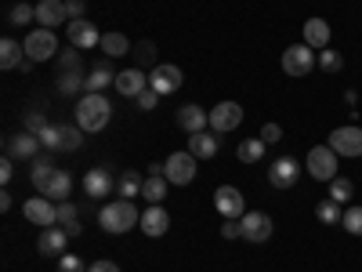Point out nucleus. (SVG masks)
<instances>
[{
  "instance_id": "1",
  "label": "nucleus",
  "mask_w": 362,
  "mask_h": 272,
  "mask_svg": "<svg viewBox=\"0 0 362 272\" xmlns=\"http://www.w3.org/2000/svg\"><path fill=\"white\" fill-rule=\"evenodd\" d=\"M112 120V102L105 95H83L80 106H76V128L87 131V135H98L109 128Z\"/></svg>"
},
{
  "instance_id": "2",
  "label": "nucleus",
  "mask_w": 362,
  "mask_h": 272,
  "mask_svg": "<svg viewBox=\"0 0 362 272\" xmlns=\"http://www.w3.org/2000/svg\"><path fill=\"white\" fill-rule=\"evenodd\" d=\"M98 222H102L105 232L124 236V232H131L134 225H141V215H138L134 200H109V203L98 210Z\"/></svg>"
},
{
  "instance_id": "3",
  "label": "nucleus",
  "mask_w": 362,
  "mask_h": 272,
  "mask_svg": "<svg viewBox=\"0 0 362 272\" xmlns=\"http://www.w3.org/2000/svg\"><path fill=\"white\" fill-rule=\"evenodd\" d=\"M40 142H44V149H51V153H76V149L83 145L80 128H73V124H47L40 131Z\"/></svg>"
},
{
  "instance_id": "4",
  "label": "nucleus",
  "mask_w": 362,
  "mask_h": 272,
  "mask_svg": "<svg viewBox=\"0 0 362 272\" xmlns=\"http://www.w3.org/2000/svg\"><path fill=\"white\" fill-rule=\"evenodd\" d=\"M315 66H319V55H315V47H308V44H293V47L283 51V73L293 76V80L308 76Z\"/></svg>"
},
{
  "instance_id": "5",
  "label": "nucleus",
  "mask_w": 362,
  "mask_h": 272,
  "mask_svg": "<svg viewBox=\"0 0 362 272\" xmlns=\"http://www.w3.org/2000/svg\"><path fill=\"white\" fill-rule=\"evenodd\" d=\"M25 58L29 62H47V58H54L58 55V37H54V29H29L25 33Z\"/></svg>"
},
{
  "instance_id": "6",
  "label": "nucleus",
  "mask_w": 362,
  "mask_h": 272,
  "mask_svg": "<svg viewBox=\"0 0 362 272\" xmlns=\"http://www.w3.org/2000/svg\"><path fill=\"white\" fill-rule=\"evenodd\" d=\"M308 174L315 181H334L337 178V153L329 145H312L308 153Z\"/></svg>"
},
{
  "instance_id": "7",
  "label": "nucleus",
  "mask_w": 362,
  "mask_h": 272,
  "mask_svg": "<svg viewBox=\"0 0 362 272\" xmlns=\"http://www.w3.org/2000/svg\"><path fill=\"white\" fill-rule=\"evenodd\" d=\"M329 149L337 157H362V128H355V124L334 128L329 131Z\"/></svg>"
},
{
  "instance_id": "8",
  "label": "nucleus",
  "mask_w": 362,
  "mask_h": 272,
  "mask_svg": "<svg viewBox=\"0 0 362 272\" xmlns=\"http://www.w3.org/2000/svg\"><path fill=\"white\" fill-rule=\"evenodd\" d=\"M243 124V106L239 102H218L210 109V131L214 135H225V131H235Z\"/></svg>"
},
{
  "instance_id": "9",
  "label": "nucleus",
  "mask_w": 362,
  "mask_h": 272,
  "mask_svg": "<svg viewBox=\"0 0 362 272\" xmlns=\"http://www.w3.org/2000/svg\"><path fill=\"white\" fill-rule=\"evenodd\" d=\"M163 178L170 181V186H189V181L196 178V157L189 153V149H185V153H170Z\"/></svg>"
},
{
  "instance_id": "10",
  "label": "nucleus",
  "mask_w": 362,
  "mask_h": 272,
  "mask_svg": "<svg viewBox=\"0 0 362 272\" xmlns=\"http://www.w3.org/2000/svg\"><path fill=\"white\" fill-rule=\"evenodd\" d=\"M22 215L33 222V225L51 229V225H58V203L47 200V196H33V200H25V203H22Z\"/></svg>"
},
{
  "instance_id": "11",
  "label": "nucleus",
  "mask_w": 362,
  "mask_h": 272,
  "mask_svg": "<svg viewBox=\"0 0 362 272\" xmlns=\"http://www.w3.org/2000/svg\"><path fill=\"white\" fill-rule=\"evenodd\" d=\"M239 232H243L247 244H264V239L272 236V218L264 215V210H247V215L239 218Z\"/></svg>"
},
{
  "instance_id": "12",
  "label": "nucleus",
  "mask_w": 362,
  "mask_h": 272,
  "mask_svg": "<svg viewBox=\"0 0 362 272\" xmlns=\"http://www.w3.org/2000/svg\"><path fill=\"white\" fill-rule=\"evenodd\" d=\"M214 207H218L221 218H235V222L247 215V200H243V193H239L235 186H221L214 193Z\"/></svg>"
},
{
  "instance_id": "13",
  "label": "nucleus",
  "mask_w": 362,
  "mask_h": 272,
  "mask_svg": "<svg viewBox=\"0 0 362 272\" xmlns=\"http://www.w3.org/2000/svg\"><path fill=\"white\" fill-rule=\"evenodd\" d=\"M66 33H69V44L76 51H90V47H98L102 44V33L95 29V22H87V18H73L66 26Z\"/></svg>"
},
{
  "instance_id": "14",
  "label": "nucleus",
  "mask_w": 362,
  "mask_h": 272,
  "mask_svg": "<svg viewBox=\"0 0 362 272\" xmlns=\"http://www.w3.org/2000/svg\"><path fill=\"white\" fill-rule=\"evenodd\" d=\"M112 189H116V178H112L109 167H90V171L83 174V193H87L90 200H105Z\"/></svg>"
},
{
  "instance_id": "15",
  "label": "nucleus",
  "mask_w": 362,
  "mask_h": 272,
  "mask_svg": "<svg viewBox=\"0 0 362 272\" xmlns=\"http://www.w3.org/2000/svg\"><path fill=\"white\" fill-rule=\"evenodd\" d=\"M185 84V73H181L177 66H156L153 73H148V87L156 91V95H174V91Z\"/></svg>"
},
{
  "instance_id": "16",
  "label": "nucleus",
  "mask_w": 362,
  "mask_h": 272,
  "mask_svg": "<svg viewBox=\"0 0 362 272\" xmlns=\"http://www.w3.org/2000/svg\"><path fill=\"white\" fill-rule=\"evenodd\" d=\"M297 178H300V164H297L293 157H279L276 164L268 167V181H272L276 189H293Z\"/></svg>"
},
{
  "instance_id": "17",
  "label": "nucleus",
  "mask_w": 362,
  "mask_h": 272,
  "mask_svg": "<svg viewBox=\"0 0 362 272\" xmlns=\"http://www.w3.org/2000/svg\"><path fill=\"white\" fill-rule=\"evenodd\" d=\"M177 128L185 131V135H199V131L210 128V113H206L203 106H196V102L181 106V109H177Z\"/></svg>"
},
{
  "instance_id": "18",
  "label": "nucleus",
  "mask_w": 362,
  "mask_h": 272,
  "mask_svg": "<svg viewBox=\"0 0 362 272\" xmlns=\"http://www.w3.org/2000/svg\"><path fill=\"white\" fill-rule=\"evenodd\" d=\"M40 135H29V131H22V135H11L8 138V157L11 160H37V153H40Z\"/></svg>"
},
{
  "instance_id": "19",
  "label": "nucleus",
  "mask_w": 362,
  "mask_h": 272,
  "mask_svg": "<svg viewBox=\"0 0 362 272\" xmlns=\"http://www.w3.org/2000/svg\"><path fill=\"white\" fill-rule=\"evenodd\" d=\"M37 22L44 29H54V26H69V11H66V0H40L37 4Z\"/></svg>"
},
{
  "instance_id": "20",
  "label": "nucleus",
  "mask_w": 362,
  "mask_h": 272,
  "mask_svg": "<svg viewBox=\"0 0 362 272\" xmlns=\"http://www.w3.org/2000/svg\"><path fill=\"white\" fill-rule=\"evenodd\" d=\"M145 236H163L170 229V215L163 203H148V210H141V225H138Z\"/></svg>"
},
{
  "instance_id": "21",
  "label": "nucleus",
  "mask_w": 362,
  "mask_h": 272,
  "mask_svg": "<svg viewBox=\"0 0 362 272\" xmlns=\"http://www.w3.org/2000/svg\"><path fill=\"white\" fill-rule=\"evenodd\" d=\"M66 244H69V232H66V229H58V225H51V229L40 232L37 251L47 254V258H62V254H66Z\"/></svg>"
},
{
  "instance_id": "22",
  "label": "nucleus",
  "mask_w": 362,
  "mask_h": 272,
  "mask_svg": "<svg viewBox=\"0 0 362 272\" xmlns=\"http://www.w3.org/2000/svg\"><path fill=\"white\" fill-rule=\"evenodd\" d=\"M116 91H119V95H124V98H138L141 95V91L148 87V76L134 66V69H124V73H116V84H112Z\"/></svg>"
},
{
  "instance_id": "23",
  "label": "nucleus",
  "mask_w": 362,
  "mask_h": 272,
  "mask_svg": "<svg viewBox=\"0 0 362 272\" xmlns=\"http://www.w3.org/2000/svg\"><path fill=\"white\" fill-rule=\"evenodd\" d=\"M218 135L214 131H199V135H189V153L196 160H214L218 157Z\"/></svg>"
},
{
  "instance_id": "24",
  "label": "nucleus",
  "mask_w": 362,
  "mask_h": 272,
  "mask_svg": "<svg viewBox=\"0 0 362 272\" xmlns=\"http://www.w3.org/2000/svg\"><path fill=\"white\" fill-rule=\"evenodd\" d=\"M44 196H47V200H54V203H62V200H69V196H73V174H69L66 167H58V171H54V178L47 181V189H44Z\"/></svg>"
},
{
  "instance_id": "25",
  "label": "nucleus",
  "mask_w": 362,
  "mask_h": 272,
  "mask_svg": "<svg viewBox=\"0 0 362 272\" xmlns=\"http://www.w3.org/2000/svg\"><path fill=\"white\" fill-rule=\"evenodd\" d=\"M305 44L315 47V51L329 47V22L326 18H308L305 22Z\"/></svg>"
},
{
  "instance_id": "26",
  "label": "nucleus",
  "mask_w": 362,
  "mask_h": 272,
  "mask_svg": "<svg viewBox=\"0 0 362 272\" xmlns=\"http://www.w3.org/2000/svg\"><path fill=\"white\" fill-rule=\"evenodd\" d=\"M141 186H145V178H141L138 171H119V174H116V196H119V200L141 196Z\"/></svg>"
},
{
  "instance_id": "27",
  "label": "nucleus",
  "mask_w": 362,
  "mask_h": 272,
  "mask_svg": "<svg viewBox=\"0 0 362 272\" xmlns=\"http://www.w3.org/2000/svg\"><path fill=\"white\" fill-rule=\"evenodd\" d=\"M22 55H25V44L4 37V40H0V69H18L22 66Z\"/></svg>"
},
{
  "instance_id": "28",
  "label": "nucleus",
  "mask_w": 362,
  "mask_h": 272,
  "mask_svg": "<svg viewBox=\"0 0 362 272\" xmlns=\"http://www.w3.org/2000/svg\"><path fill=\"white\" fill-rule=\"evenodd\" d=\"M54 171H58V167L51 164V157H37V160H33V171H29V181H33V189H37V193H44V189H47V181L54 178Z\"/></svg>"
},
{
  "instance_id": "29",
  "label": "nucleus",
  "mask_w": 362,
  "mask_h": 272,
  "mask_svg": "<svg viewBox=\"0 0 362 272\" xmlns=\"http://www.w3.org/2000/svg\"><path fill=\"white\" fill-rule=\"evenodd\" d=\"M109 84H116V73L109 66H98V69H90V76L83 80V91H87V95H102Z\"/></svg>"
},
{
  "instance_id": "30",
  "label": "nucleus",
  "mask_w": 362,
  "mask_h": 272,
  "mask_svg": "<svg viewBox=\"0 0 362 272\" xmlns=\"http://www.w3.org/2000/svg\"><path fill=\"white\" fill-rule=\"evenodd\" d=\"M315 218L322 222V225H341V218H344V210H341V203L337 200H319L315 203Z\"/></svg>"
},
{
  "instance_id": "31",
  "label": "nucleus",
  "mask_w": 362,
  "mask_h": 272,
  "mask_svg": "<svg viewBox=\"0 0 362 272\" xmlns=\"http://www.w3.org/2000/svg\"><path fill=\"white\" fill-rule=\"evenodd\" d=\"M163 196H167V178H163V174H148V178H145V186H141V200H148V203H163Z\"/></svg>"
},
{
  "instance_id": "32",
  "label": "nucleus",
  "mask_w": 362,
  "mask_h": 272,
  "mask_svg": "<svg viewBox=\"0 0 362 272\" xmlns=\"http://www.w3.org/2000/svg\"><path fill=\"white\" fill-rule=\"evenodd\" d=\"M109 58H119V55H127L131 51V40L124 33H102V44H98Z\"/></svg>"
},
{
  "instance_id": "33",
  "label": "nucleus",
  "mask_w": 362,
  "mask_h": 272,
  "mask_svg": "<svg viewBox=\"0 0 362 272\" xmlns=\"http://www.w3.org/2000/svg\"><path fill=\"white\" fill-rule=\"evenodd\" d=\"M235 157L243 160V164H257L264 157V142L261 138H243V142H239V149H235Z\"/></svg>"
},
{
  "instance_id": "34",
  "label": "nucleus",
  "mask_w": 362,
  "mask_h": 272,
  "mask_svg": "<svg viewBox=\"0 0 362 272\" xmlns=\"http://www.w3.org/2000/svg\"><path fill=\"white\" fill-rule=\"evenodd\" d=\"M319 69H322V73H341V69H344V55L322 47V51H319Z\"/></svg>"
},
{
  "instance_id": "35",
  "label": "nucleus",
  "mask_w": 362,
  "mask_h": 272,
  "mask_svg": "<svg viewBox=\"0 0 362 272\" xmlns=\"http://www.w3.org/2000/svg\"><path fill=\"white\" fill-rule=\"evenodd\" d=\"M351 193H355V186H351V178H334L329 181V200H337V203H348L351 200Z\"/></svg>"
},
{
  "instance_id": "36",
  "label": "nucleus",
  "mask_w": 362,
  "mask_h": 272,
  "mask_svg": "<svg viewBox=\"0 0 362 272\" xmlns=\"http://www.w3.org/2000/svg\"><path fill=\"white\" fill-rule=\"evenodd\" d=\"M341 225H344L351 236H362V207H348L344 218H341Z\"/></svg>"
},
{
  "instance_id": "37",
  "label": "nucleus",
  "mask_w": 362,
  "mask_h": 272,
  "mask_svg": "<svg viewBox=\"0 0 362 272\" xmlns=\"http://www.w3.org/2000/svg\"><path fill=\"white\" fill-rule=\"evenodd\" d=\"M25 22H37V8L15 4V8H11V26H25Z\"/></svg>"
},
{
  "instance_id": "38",
  "label": "nucleus",
  "mask_w": 362,
  "mask_h": 272,
  "mask_svg": "<svg viewBox=\"0 0 362 272\" xmlns=\"http://www.w3.org/2000/svg\"><path fill=\"white\" fill-rule=\"evenodd\" d=\"M80 87H83L80 73H62V76H58V91H62V95H76Z\"/></svg>"
},
{
  "instance_id": "39",
  "label": "nucleus",
  "mask_w": 362,
  "mask_h": 272,
  "mask_svg": "<svg viewBox=\"0 0 362 272\" xmlns=\"http://www.w3.org/2000/svg\"><path fill=\"white\" fill-rule=\"evenodd\" d=\"M58 66H62V73H80V66H83V58H80V51L73 47V51H66L62 58H58Z\"/></svg>"
},
{
  "instance_id": "40",
  "label": "nucleus",
  "mask_w": 362,
  "mask_h": 272,
  "mask_svg": "<svg viewBox=\"0 0 362 272\" xmlns=\"http://www.w3.org/2000/svg\"><path fill=\"white\" fill-rule=\"evenodd\" d=\"M58 272H87V265L80 254H62L58 258Z\"/></svg>"
},
{
  "instance_id": "41",
  "label": "nucleus",
  "mask_w": 362,
  "mask_h": 272,
  "mask_svg": "<svg viewBox=\"0 0 362 272\" xmlns=\"http://www.w3.org/2000/svg\"><path fill=\"white\" fill-rule=\"evenodd\" d=\"M44 128H47V116H44L40 109H33V113L25 116V131H29V135H40Z\"/></svg>"
},
{
  "instance_id": "42",
  "label": "nucleus",
  "mask_w": 362,
  "mask_h": 272,
  "mask_svg": "<svg viewBox=\"0 0 362 272\" xmlns=\"http://www.w3.org/2000/svg\"><path fill=\"white\" fill-rule=\"evenodd\" d=\"M156 106H160V95H156L153 87H145L141 95H138V109H141V113H153Z\"/></svg>"
},
{
  "instance_id": "43",
  "label": "nucleus",
  "mask_w": 362,
  "mask_h": 272,
  "mask_svg": "<svg viewBox=\"0 0 362 272\" xmlns=\"http://www.w3.org/2000/svg\"><path fill=\"white\" fill-rule=\"evenodd\" d=\"M261 142H264V145L283 142V128H279V124H264V128H261Z\"/></svg>"
},
{
  "instance_id": "44",
  "label": "nucleus",
  "mask_w": 362,
  "mask_h": 272,
  "mask_svg": "<svg viewBox=\"0 0 362 272\" xmlns=\"http://www.w3.org/2000/svg\"><path fill=\"white\" fill-rule=\"evenodd\" d=\"M138 62H156V44L153 40H141L138 44Z\"/></svg>"
},
{
  "instance_id": "45",
  "label": "nucleus",
  "mask_w": 362,
  "mask_h": 272,
  "mask_svg": "<svg viewBox=\"0 0 362 272\" xmlns=\"http://www.w3.org/2000/svg\"><path fill=\"white\" fill-rule=\"evenodd\" d=\"M221 236H225V239H243V232H239V222H235V218H225Z\"/></svg>"
},
{
  "instance_id": "46",
  "label": "nucleus",
  "mask_w": 362,
  "mask_h": 272,
  "mask_svg": "<svg viewBox=\"0 0 362 272\" xmlns=\"http://www.w3.org/2000/svg\"><path fill=\"white\" fill-rule=\"evenodd\" d=\"M87 272H119V265H116V261H109V258H102V261H90V265H87Z\"/></svg>"
},
{
  "instance_id": "47",
  "label": "nucleus",
  "mask_w": 362,
  "mask_h": 272,
  "mask_svg": "<svg viewBox=\"0 0 362 272\" xmlns=\"http://www.w3.org/2000/svg\"><path fill=\"white\" fill-rule=\"evenodd\" d=\"M66 11H69V18H83L87 0H66Z\"/></svg>"
},
{
  "instance_id": "48",
  "label": "nucleus",
  "mask_w": 362,
  "mask_h": 272,
  "mask_svg": "<svg viewBox=\"0 0 362 272\" xmlns=\"http://www.w3.org/2000/svg\"><path fill=\"white\" fill-rule=\"evenodd\" d=\"M11 178H15V164H11V157H4V160H0V181L8 186Z\"/></svg>"
},
{
  "instance_id": "49",
  "label": "nucleus",
  "mask_w": 362,
  "mask_h": 272,
  "mask_svg": "<svg viewBox=\"0 0 362 272\" xmlns=\"http://www.w3.org/2000/svg\"><path fill=\"white\" fill-rule=\"evenodd\" d=\"M0 210H11V193H0Z\"/></svg>"
}]
</instances>
